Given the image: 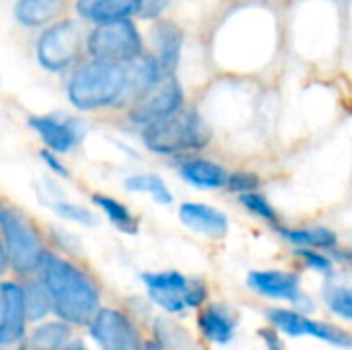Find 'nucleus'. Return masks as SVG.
<instances>
[{
    "mask_svg": "<svg viewBox=\"0 0 352 350\" xmlns=\"http://www.w3.org/2000/svg\"><path fill=\"white\" fill-rule=\"evenodd\" d=\"M37 274L52 295L56 318L76 328H89L101 309V289L95 276L80 264L52 252H45Z\"/></svg>",
    "mask_w": 352,
    "mask_h": 350,
    "instance_id": "obj_1",
    "label": "nucleus"
},
{
    "mask_svg": "<svg viewBox=\"0 0 352 350\" xmlns=\"http://www.w3.org/2000/svg\"><path fill=\"white\" fill-rule=\"evenodd\" d=\"M126 91V64L89 58L70 74L66 95L80 111L120 105Z\"/></svg>",
    "mask_w": 352,
    "mask_h": 350,
    "instance_id": "obj_2",
    "label": "nucleus"
},
{
    "mask_svg": "<svg viewBox=\"0 0 352 350\" xmlns=\"http://www.w3.org/2000/svg\"><path fill=\"white\" fill-rule=\"evenodd\" d=\"M142 142L155 155H184L210 142V130L196 109L182 107L142 128Z\"/></svg>",
    "mask_w": 352,
    "mask_h": 350,
    "instance_id": "obj_3",
    "label": "nucleus"
},
{
    "mask_svg": "<svg viewBox=\"0 0 352 350\" xmlns=\"http://www.w3.org/2000/svg\"><path fill=\"white\" fill-rule=\"evenodd\" d=\"M0 225L10 270L19 278H29L37 274L41 260L47 252L37 225L27 215L10 206L2 208Z\"/></svg>",
    "mask_w": 352,
    "mask_h": 350,
    "instance_id": "obj_4",
    "label": "nucleus"
},
{
    "mask_svg": "<svg viewBox=\"0 0 352 350\" xmlns=\"http://www.w3.org/2000/svg\"><path fill=\"white\" fill-rule=\"evenodd\" d=\"M82 25L76 19L54 21L37 39V62L50 72H64L74 66L82 52Z\"/></svg>",
    "mask_w": 352,
    "mask_h": 350,
    "instance_id": "obj_5",
    "label": "nucleus"
},
{
    "mask_svg": "<svg viewBox=\"0 0 352 350\" xmlns=\"http://www.w3.org/2000/svg\"><path fill=\"white\" fill-rule=\"evenodd\" d=\"M87 52L91 58L130 62L144 52L142 35L132 19H118L107 23H97L87 35Z\"/></svg>",
    "mask_w": 352,
    "mask_h": 350,
    "instance_id": "obj_6",
    "label": "nucleus"
},
{
    "mask_svg": "<svg viewBox=\"0 0 352 350\" xmlns=\"http://www.w3.org/2000/svg\"><path fill=\"white\" fill-rule=\"evenodd\" d=\"M184 107V89L175 74H163V78L138 101L128 105V118L132 124L144 128Z\"/></svg>",
    "mask_w": 352,
    "mask_h": 350,
    "instance_id": "obj_7",
    "label": "nucleus"
},
{
    "mask_svg": "<svg viewBox=\"0 0 352 350\" xmlns=\"http://www.w3.org/2000/svg\"><path fill=\"white\" fill-rule=\"evenodd\" d=\"M89 332L101 350H142L144 342L134 322L113 307H101L91 320Z\"/></svg>",
    "mask_w": 352,
    "mask_h": 350,
    "instance_id": "obj_8",
    "label": "nucleus"
},
{
    "mask_svg": "<svg viewBox=\"0 0 352 350\" xmlns=\"http://www.w3.org/2000/svg\"><path fill=\"white\" fill-rule=\"evenodd\" d=\"M27 324L23 283L0 281V349L23 344Z\"/></svg>",
    "mask_w": 352,
    "mask_h": 350,
    "instance_id": "obj_9",
    "label": "nucleus"
},
{
    "mask_svg": "<svg viewBox=\"0 0 352 350\" xmlns=\"http://www.w3.org/2000/svg\"><path fill=\"white\" fill-rule=\"evenodd\" d=\"M270 324L285 332L287 336H314L324 342L336 344V347H352V336L336 326H330L326 322H314L307 316L293 311V309H270L268 314Z\"/></svg>",
    "mask_w": 352,
    "mask_h": 350,
    "instance_id": "obj_10",
    "label": "nucleus"
},
{
    "mask_svg": "<svg viewBox=\"0 0 352 350\" xmlns=\"http://www.w3.org/2000/svg\"><path fill=\"white\" fill-rule=\"evenodd\" d=\"M248 285L258 295H264V297H270V299H280V301H289V303H295V305L305 301L299 276L293 274V272H283V270L250 272Z\"/></svg>",
    "mask_w": 352,
    "mask_h": 350,
    "instance_id": "obj_11",
    "label": "nucleus"
},
{
    "mask_svg": "<svg viewBox=\"0 0 352 350\" xmlns=\"http://www.w3.org/2000/svg\"><path fill=\"white\" fill-rule=\"evenodd\" d=\"M163 78V70L155 54L142 52L130 62H126V91L122 103L132 105L142 95H146L159 80Z\"/></svg>",
    "mask_w": 352,
    "mask_h": 350,
    "instance_id": "obj_12",
    "label": "nucleus"
},
{
    "mask_svg": "<svg viewBox=\"0 0 352 350\" xmlns=\"http://www.w3.org/2000/svg\"><path fill=\"white\" fill-rule=\"evenodd\" d=\"M29 126L41 138L45 149L64 155L72 151L78 142V128L70 120H58L54 116H31Z\"/></svg>",
    "mask_w": 352,
    "mask_h": 350,
    "instance_id": "obj_13",
    "label": "nucleus"
},
{
    "mask_svg": "<svg viewBox=\"0 0 352 350\" xmlns=\"http://www.w3.org/2000/svg\"><path fill=\"white\" fill-rule=\"evenodd\" d=\"M155 56L163 74H175V68L182 60L184 50V31L179 25L167 19H159L153 27Z\"/></svg>",
    "mask_w": 352,
    "mask_h": 350,
    "instance_id": "obj_14",
    "label": "nucleus"
},
{
    "mask_svg": "<svg viewBox=\"0 0 352 350\" xmlns=\"http://www.w3.org/2000/svg\"><path fill=\"white\" fill-rule=\"evenodd\" d=\"M142 0H76L74 8L80 21L107 23L118 19H130L138 14Z\"/></svg>",
    "mask_w": 352,
    "mask_h": 350,
    "instance_id": "obj_15",
    "label": "nucleus"
},
{
    "mask_svg": "<svg viewBox=\"0 0 352 350\" xmlns=\"http://www.w3.org/2000/svg\"><path fill=\"white\" fill-rule=\"evenodd\" d=\"M179 221L186 227H190L198 233L210 235V237H223L229 229V221L221 210H217L208 204H198V202L182 204Z\"/></svg>",
    "mask_w": 352,
    "mask_h": 350,
    "instance_id": "obj_16",
    "label": "nucleus"
},
{
    "mask_svg": "<svg viewBox=\"0 0 352 350\" xmlns=\"http://www.w3.org/2000/svg\"><path fill=\"white\" fill-rule=\"evenodd\" d=\"M72 340V326L60 318L43 320L31 328L23 340V350H62Z\"/></svg>",
    "mask_w": 352,
    "mask_h": 350,
    "instance_id": "obj_17",
    "label": "nucleus"
},
{
    "mask_svg": "<svg viewBox=\"0 0 352 350\" xmlns=\"http://www.w3.org/2000/svg\"><path fill=\"white\" fill-rule=\"evenodd\" d=\"M182 177L198 190H219L227 188L229 171L210 159H186L179 167Z\"/></svg>",
    "mask_w": 352,
    "mask_h": 350,
    "instance_id": "obj_18",
    "label": "nucleus"
},
{
    "mask_svg": "<svg viewBox=\"0 0 352 350\" xmlns=\"http://www.w3.org/2000/svg\"><path fill=\"white\" fill-rule=\"evenodd\" d=\"M64 12V0H19L12 8L14 21L23 27H47Z\"/></svg>",
    "mask_w": 352,
    "mask_h": 350,
    "instance_id": "obj_19",
    "label": "nucleus"
},
{
    "mask_svg": "<svg viewBox=\"0 0 352 350\" xmlns=\"http://www.w3.org/2000/svg\"><path fill=\"white\" fill-rule=\"evenodd\" d=\"M202 336L214 344H227L235 336V320L225 305H206L198 316Z\"/></svg>",
    "mask_w": 352,
    "mask_h": 350,
    "instance_id": "obj_20",
    "label": "nucleus"
},
{
    "mask_svg": "<svg viewBox=\"0 0 352 350\" xmlns=\"http://www.w3.org/2000/svg\"><path fill=\"white\" fill-rule=\"evenodd\" d=\"M23 287H25V309H27V322L29 324H39L50 314H54L52 295H50L45 283L39 278V274L29 276L23 283Z\"/></svg>",
    "mask_w": 352,
    "mask_h": 350,
    "instance_id": "obj_21",
    "label": "nucleus"
},
{
    "mask_svg": "<svg viewBox=\"0 0 352 350\" xmlns=\"http://www.w3.org/2000/svg\"><path fill=\"white\" fill-rule=\"evenodd\" d=\"M278 233L291 241L297 248H309V250H332L338 243V237L334 231L326 227H303V229H289L278 227Z\"/></svg>",
    "mask_w": 352,
    "mask_h": 350,
    "instance_id": "obj_22",
    "label": "nucleus"
},
{
    "mask_svg": "<svg viewBox=\"0 0 352 350\" xmlns=\"http://www.w3.org/2000/svg\"><path fill=\"white\" fill-rule=\"evenodd\" d=\"M93 204L101 208V212L109 219V223L120 229L122 233L134 235L138 231V219L130 212V208L126 204H122L120 200L105 196V194H93Z\"/></svg>",
    "mask_w": 352,
    "mask_h": 350,
    "instance_id": "obj_23",
    "label": "nucleus"
},
{
    "mask_svg": "<svg viewBox=\"0 0 352 350\" xmlns=\"http://www.w3.org/2000/svg\"><path fill=\"white\" fill-rule=\"evenodd\" d=\"M124 188L128 192H142V194H151L155 202L159 204H171L173 202V194L167 188V184L163 182V177L155 175V173H140V175H132L124 182Z\"/></svg>",
    "mask_w": 352,
    "mask_h": 350,
    "instance_id": "obj_24",
    "label": "nucleus"
},
{
    "mask_svg": "<svg viewBox=\"0 0 352 350\" xmlns=\"http://www.w3.org/2000/svg\"><path fill=\"white\" fill-rule=\"evenodd\" d=\"M239 202H241L252 215H256V217H260L262 221H266V223L278 227V223H280L278 212L274 210V206L270 204V200H268L264 194H260L258 190H256V192H248V194H239Z\"/></svg>",
    "mask_w": 352,
    "mask_h": 350,
    "instance_id": "obj_25",
    "label": "nucleus"
},
{
    "mask_svg": "<svg viewBox=\"0 0 352 350\" xmlns=\"http://www.w3.org/2000/svg\"><path fill=\"white\" fill-rule=\"evenodd\" d=\"M50 208H52L58 217H62V219H66V221H72V223H78V225H85V227H93V225L97 223L95 215H93L89 208H85V206H80V204H74V202L56 200V202H50Z\"/></svg>",
    "mask_w": 352,
    "mask_h": 350,
    "instance_id": "obj_26",
    "label": "nucleus"
},
{
    "mask_svg": "<svg viewBox=\"0 0 352 350\" xmlns=\"http://www.w3.org/2000/svg\"><path fill=\"white\" fill-rule=\"evenodd\" d=\"M326 303L332 314L352 322V289L351 287H330L326 289Z\"/></svg>",
    "mask_w": 352,
    "mask_h": 350,
    "instance_id": "obj_27",
    "label": "nucleus"
},
{
    "mask_svg": "<svg viewBox=\"0 0 352 350\" xmlns=\"http://www.w3.org/2000/svg\"><path fill=\"white\" fill-rule=\"evenodd\" d=\"M227 188L235 194L256 192L260 188V177L252 171H235V173H229Z\"/></svg>",
    "mask_w": 352,
    "mask_h": 350,
    "instance_id": "obj_28",
    "label": "nucleus"
},
{
    "mask_svg": "<svg viewBox=\"0 0 352 350\" xmlns=\"http://www.w3.org/2000/svg\"><path fill=\"white\" fill-rule=\"evenodd\" d=\"M299 256H301V260L305 262V266H309L311 270H318V272H324V274H328V272H332V262L326 258V256H322L318 250H309V248H301L299 252H297Z\"/></svg>",
    "mask_w": 352,
    "mask_h": 350,
    "instance_id": "obj_29",
    "label": "nucleus"
},
{
    "mask_svg": "<svg viewBox=\"0 0 352 350\" xmlns=\"http://www.w3.org/2000/svg\"><path fill=\"white\" fill-rule=\"evenodd\" d=\"M171 0H142L140 2V10H138V17L140 19H159L163 14V10L169 6Z\"/></svg>",
    "mask_w": 352,
    "mask_h": 350,
    "instance_id": "obj_30",
    "label": "nucleus"
},
{
    "mask_svg": "<svg viewBox=\"0 0 352 350\" xmlns=\"http://www.w3.org/2000/svg\"><path fill=\"white\" fill-rule=\"evenodd\" d=\"M41 161L56 173V175H60V177H68L70 173H68V169L60 163V159H58V153H54V151H50V149H43L41 153Z\"/></svg>",
    "mask_w": 352,
    "mask_h": 350,
    "instance_id": "obj_31",
    "label": "nucleus"
},
{
    "mask_svg": "<svg viewBox=\"0 0 352 350\" xmlns=\"http://www.w3.org/2000/svg\"><path fill=\"white\" fill-rule=\"evenodd\" d=\"M260 336L264 338V342H266L268 350H287L285 349V344H283V340L278 338V334H276L274 330L266 328V330H262V332H260Z\"/></svg>",
    "mask_w": 352,
    "mask_h": 350,
    "instance_id": "obj_32",
    "label": "nucleus"
},
{
    "mask_svg": "<svg viewBox=\"0 0 352 350\" xmlns=\"http://www.w3.org/2000/svg\"><path fill=\"white\" fill-rule=\"evenodd\" d=\"M10 270V262H8V254H6V248H4V239L0 235V278Z\"/></svg>",
    "mask_w": 352,
    "mask_h": 350,
    "instance_id": "obj_33",
    "label": "nucleus"
},
{
    "mask_svg": "<svg viewBox=\"0 0 352 350\" xmlns=\"http://www.w3.org/2000/svg\"><path fill=\"white\" fill-rule=\"evenodd\" d=\"M142 350H167V349L161 344V340H159V338H151V340H144V342H142Z\"/></svg>",
    "mask_w": 352,
    "mask_h": 350,
    "instance_id": "obj_34",
    "label": "nucleus"
},
{
    "mask_svg": "<svg viewBox=\"0 0 352 350\" xmlns=\"http://www.w3.org/2000/svg\"><path fill=\"white\" fill-rule=\"evenodd\" d=\"M62 350H89V349H87L80 340H70V342H68V344H66Z\"/></svg>",
    "mask_w": 352,
    "mask_h": 350,
    "instance_id": "obj_35",
    "label": "nucleus"
},
{
    "mask_svg": "<svg viewBox=\"0 0 352 350\" xmlns=\"http://www.w3.org/2000/svg\"><path fill=\"white\" fill-rule=\"evenodd\" d=\"M0 217H2V206H0ZM0 235H2V225H0Z\"/></svg>",
    "mask_w": 352,
    "mask_h": 350,
    "instance_id": "obj_36",
    "label": "nucleus"
}]
</instances>
